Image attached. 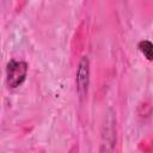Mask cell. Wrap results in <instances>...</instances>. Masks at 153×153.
Masks as SVG:
<instances>
[{
    "instance_id": "6da1fadb",
    "label": "cell",
    "mask_w": 153,
    "mask_h": 153,
    "mask_svg": "<svg viewBox=\"0 0 153 153\" xmlns=\"http://www.w3.org/2000/svg\"><path fill=\"white\" fill-rule=\"evenodd\" d=\"M115 148H116V114L112 108H109L104 114V120L100 129L98 153H115Z\"/></svg>"
},
{
    "instance_id": "7a4b0ae2",
    "label": "cell",
    "mask_w": 153,
    "mask_h": 153,
    "mask_svg": "<svg viewBox=\"0 0 153 153\" xmlns=\"http://www.w3.org/2000/svg\"><path fill=\"white\" fill-rule=\"evenodd\" d=\"M29 72V65L26 61L23 60H16L11 59L6 63L5 68V78H6V85L11 90H16L20 87L27 76Z\"/></svg>"
},
{
    "instance_id": "3957f363",
    "label": "cell",
    "mask_w": 153,
    "mask_h": 153,
    "mask_svg": "<svg viewBox=\"0 0 153 153\" xmlns=\"http://www.w3.org/2000/svg\"><path fill=\"white\" fill-rule=\"evenodd\" d=\"M90 74H91L90 59L87 55H84L79 60L75 73V88L80 100H84L87 96L88 86H90Z\"/></svg>"
},
{
    "instance_id": "277c9868",
    "label": "cell",
    "mask_w": 153,
    "mask_h": 153,
    "mask_svg": "<svg viewBox=\"0 0 153 153\" xmlns=\"http://www.w3.org/2000/svg\"><path fill=\"white\" fill-rule=\"evenodd\" d=\"M137 49L147 61H153V42L149 39H141L137 43Z\"/></svg>"
}]
</instances>
